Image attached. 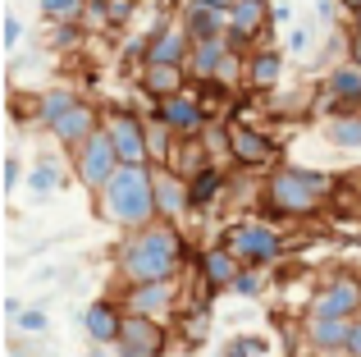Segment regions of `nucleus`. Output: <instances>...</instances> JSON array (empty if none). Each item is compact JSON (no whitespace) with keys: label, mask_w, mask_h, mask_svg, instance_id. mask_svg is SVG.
<instances>
[{"label":"nucleus","mask_w":361,"mask_h":357,"mask_svg":"<svg viewBox=\"0 0 361 357\" xmlns=\"http://www.w3.org/2000/svg\"><path fill=\"white\" fill-rule=\"evenodd\" d=\"M325 143L338 152H361V115H329Z\"/></svg>","instance_id":"24"},{"label":"nucleus","mask_w":361,"mask_h":357,"mask_svg":"<svg viewBox=\"0 0 361 357\" xmlns=\"http://www.w3.org/2000/svg\"><path fill=\"white\" fill-rule=\"evenodd\" d=\"M283 73V51H274V46H256L252 55H247V83L252 87H274Z\"/></svg>","instance_id":"23"},{"label":"nucleus","mask_w":361,"mask_h":357,"mask_svg":"<svg viewBox=\"0 0 361 357\" xmlns=\"http://www.w3.org/2000/svg\"><path fill=\"white\" fill-rule=\"evenodd\" d=\"M348 60L361 64V32H348Z\"/></svg>","instance_id":"37"},{"label":"nucleus","mask_w":361,"mask_h":357,"mask_svg":"<svg viewBox=\"0 0 361 357\" xmlns=\"http://www.w3.org/2000/svg\"><path fill=\"white\" fill-rule=\"evenodd\" d=\"M302 339L311 344L316 353H338L353 344V321L348 316H307V325H302Z\"/></svg>","instance_id":"15"},{"label":"nucleus","mask_w":361,"mask_h":357,"mask_svg":"<svg viewBox=\"0 0 361 357\" xmlns=\"http://www.w3.org/2000/svg\"><path fill=\"white\" fill-rule=\"evenodd\" d=\"M137 14V0H106V28H123Z\"/></svg>","instance_id":"30"},{"label":"nucleus","mask_w":361,"mask_h":357,"mask_svg":"<svg viewBox=\"0 0 361 357\" xmlns=\"http://www.w3.org/2000/svg\"><path fill=\"white\" fill-rule=\"evenodd\" d=\"M188 78H192L188 64H142L137 83H142V92H147L151 101H165V97H178Z\"/></svg>","instance_id":"21"},{"label":"nucleus","mask_w":361,"mask_h":357,"mask_svg":"<svg viewBox=\"0 0 361 357\" xmlns=\"http://www.w3.org/2000/svg\"><path fill=\"white\" fill-rule=\"evenodd\" d=\"M238 51V46L229 42V32L224 37H206V42H192V55H188V73H192L197 83H215V73H220L224 55Z\"/></svg>","instance_id":"20"},{"label":"nucleus","mask_w":361,"mask_h":357,"mask_svg":"<svg viewBox=\"0 0 361 357\" xmlns=\"http://www.w3.org/2000/svg\"><path fill=\"white\" fill-rule=\"evenodd\" d=\"M353 32H361V9H357V14H353Z\"/></svg>","instance_id":"44"},{"label":"nucleus","mask_w":361,"mask_h":357,"mask_svg":"<svg viewBox=\"0 0 361 357\" xmlns=\"http://www.w3.org/2000/svg\"><path fill=\"white\" fill-rule=\"evenodd\" d=\"M156 206H160V220L174 224L178 215L192 206V193H188V174L169 170V165H156Z\"/></svg>","instance_id":"17"},{"label":"nucleus","mask_w":361,"mask_h":357,"mask_svg":"<svg viewBox=\"0 0 361 357\" xmlns=\"http://www.w3.org/2000/svg\"><path fill=\"white\" fill-rule=\"evenodd\" d=\"M338 5H343L348 14H357V9H361V0H338Z\"/></svg>","instance_id":"42"},{"label":"nucleus","mask_w":361,"mask_h":357,"mask_svg":"<svg viewBox=\"0 0 361 357\" xmlns=\"http://www.w3.org/2000/svg\"><path fill=\"white\" fill-rule=\"evenodd\" d=\"M325 106H334V115H353V106L361 101V64L357 60H338L325 73Z\"/></svg>","instance_id":"13"},{"label":"nucleus","mask_w":361,"mask_h":357,"mask_svg":"<svg viewBox=\"0 0 361 357\" xmlns=\"http://www.w3.org/2000/svg\"><path fill=\"white\" fill-rule=\"evenodd\" d=\"M229 156L247 170H261V165H274V156H279V147H274L270 133H261V128L252 124H233L229 128Z\"/></svg>","instance_id":"12"},{"label":"nucleus","mask_w":361,"mask_h":357,"mask_svg":"<svg viewBox=\"0 0 361 357\" xmlns=\"http://www.w3.org/2000/svg\"><path fill=\"white\" fill-rule=\"evenodd\" d=\"M220 188H224V174L215 170V165H206V170H197L192 178H188V193H192V206H211Z\"/></svg>","instance_id":"27"},{"label":"nucleus","mask_w":361,"mask_h":357,"mask_svg":"<svg viewBox=\"0 0 361 357\" xmlns=\"http://www.w3.org/2000/svg\"><path fill=\"white\" fill-rule=\"evenodd\" d=\"M165 349H169V334L160 325V316H123L119 339L110 344L115 357H165Z\"/></svg>","instance_id":"7"},{"label":"nucleus","mask_w":361,"mask_h":357,"mask_svg":"<svg viewBox=\"0 0 361 357\" xmlns=\"http://www.w3.org/2000/svg\"><path fill=\"white\" fill-rule=\"evenodd\" d=\"M270 18H274V23H288V18H293V5H283V0H279V5H274V14H270Z\"/></svg>","instance_id":"38"},{"label":"nucleus","mask_w":361,"mask_h":357,"mask_svg":"<svg viewBox=\"0 0 361 357\" xmlns=\"http://www.w3.org/2000/svg\"><path fill=\"white\" fill-rule=\"evenodd\" d=\"M18 42H23V23H18L14 14H5V46H9V51H14Z\"/></svg>","instance_id":"33"},{"label":"nucleus","mask_w":361,"mask_h":357,"mask_svg":"<svg viewBox=\"0 0 361 357\" xmlns=\"http://www.w3.org/2000/svg\"><path fill=\"white\" fill-rule=\"evenodd\" d=\"M18 330L37 339V334H46V330H51V321H46V312H42V307H23V316H18Z\"/></svg>","instance_id":"31"},{"label":"nucleus","mask_w":361,"mask_h":357,"mask_svg":"<svg viewBox=\"0 0 361 357\" xmlns=\"http://www.w3.org/2000/svg\"><path fill=\"white\" fill-rule=\"evenodd\" d=\"M178 23L188 28V37H192V42H206V37H224V32H229V14H224V9H215V5H202V0H183Z\"/></svg>","instance_id":"18"},{"label":"nucleus","mask_w":361,"mask_h":357,"mask_svg":"<svg viewBox=\"0 0 361 357\" xmlns=\"http://www.w3.org/2000/svg\"><path fill=\"white\" fill-rule=\"evenodd\" d=\"M329 193H334V178L307 165H274L265 183L270 215H316L329 202Z\"/></svg>","instance_id":"3"},{"label":"nucleus","mask_w":361,"mask_h":357,"mask_svg":"<svg viewBox=\"0 0 361 357\" xmlns=\"http://www.w3.org/2000/svg\"><path fill=\"white\" fill-rule=\"evenodd\" d=\"M307 46H311V32H307V28H293V32H288V42H283V51L302 55V51H307Z\"/></svg>","instance_id":"32"},{"label":"nucleus","mask_w":361,"mask_h":357,"mask_svg":"<svg viewBox=\"0 0 361 357\" xmlns=\"http://www.w3.org/2000/svg\"><path fill=\"white\" fill-rule=\"evenodd\" d=\"M265 289V275H261V266H243L238 270V279H233V289L229 294H238V298H256Z\"/></svg>","instance_id":"29"},{"label":"nucleus","mask_w":361,"mask_h":357,"mask_svg":"<svg viewBox=\"0 0 361 357\" xmlns=\"http://www.w3.org/2000/svg\"><path fill=\"white\" fill-rule=\"evenodd\" d=\"M338 9H343L338 0H316V14L325 18V23H334V18H338Z\"/></svg>","instance_id":"36"},{"label":"nucleus","mask_w":361,"mask_h":357,"mask_svg":"<svg viewBox=\"0 0 361 357\" xmlns=\"http://www.w3.org/2000/svg\"><path fill=\"white\" fill-rule=\"evenodd\" d=\"M311 312H316V316H348V321H357V316H361V279L353 275V270L329 275L325 284L316 289V298H311Z\"/></svg>","instance_id":"9"},{"label":"nucleus","mask_w":361,"mask_h":357,"mask_svg":"<svg viewBox=\"0 0 361 357\" xmlns=\"http://www.w3.org/2000/svg\"><path fill=\"white\" fill-rule=\"evenodd\" d=\"M151 115H156L169 133H178V138H202L206 128H211V110H206L197 97H188V92L156 101V110H151Z\"/></svg>","instance_id":"10"},{"label":"nucleus","mask_w":361,"mask_h":357,"mask_svg":"<svg viewBox=\"0 0 361 357\" xmlns=\"http://www.w3.org/2000/svg\"><path fill=\"white\" fill-rule=\"evenodd\" d=\"M64 183V174H60V165L51 161V156H37V165H32V174H27V188H32L37 197H46V193H55V188Z\"/></svg>","instance_id":"28"},{"label":"nucleus","mask_w":361,"mask_h":357,"mask_svg":"<svg viewBox=\"0 0 361 357\" xmlns=\"http://www.w3.org/2000/svg\"><path fill=\"white\" fill-rule=\"evenodd\" d=\"M220 357H247V353L238 349V339H233V344H224V349H220Z\"/></svg>","instance_id":"40"},{"label":"nucleus","mask_w":361,"mask_h":357,"mask_svg":"<svg viewBox=\"0 0 361 357\" xmlns=\"http://www.w3.org/2000/svg\"><path fill=\"white\" fill-rule=\"evenodd\" d=\"M238 349H243L247 357H261V353H265V339H261V334H238Z\"/></svg>","instance_id":"34"},{"label":"nucleus","mask_w":361,"mask_h":357,"mask_svg":"<svg viewBox=\"0 0 361 357\" xmlns=\"http://www.w3.org/2000/svg\"><path fill=\"white\" fill-rule=\"evenodd\" d=\"M270 14H274L270 0H238V5L229 9V42L238 46V51H256V46H265L270 23H274Z\"/></svg>","instance_id":"8"},{"label":"nucleus","mask_w":361,"mask_h":357,"mask_svg":"<svg viewBox=\"0 0 361 357\" xmlns=\"http://www.w3.org/2000/svg\"><path fill=\"white\" fill-rule=\"evenodd\" d=\"M188 55H192V37H188V28L174 18V23H165L151 37L147 64H188Z\"/></svg>","instance_id":"19"},{"label":"nucleus","mask_w":361,"mask_h":357,"mask_svg":"<svg viewBox=\"0 0 361 357\" xmlns=\"http://www.w3.org/2000/svg\"><path fill=\"white\" fill-rule=\"evenodd\" d=\"M97 211L119 229H147L160 220L156 206V165H119L106 193L97 197Z\"/></svg>","instance_id":"2"},{"label":"nucleus","mask_w":361,"mask_h":357,"mask_svg":"<svg viewBox=\"0 0 361 357\" xmlns=\"http://www.w3.org/2000/svg\"><path fill=\"white\" fill-rule=\"evenodd\" d=\"M320 357H357L353 349H338V353H320Z\"/></svg>","instance_id":"43"},{"label":"nucleus","mask_w":361,"mask_h":357,"mask_svg":"<svg viewBox=\"0 0 361 357\" xmlns=\"http://www.w3.org/2000/svg\"><path fill=\"white\" fill-rule=\"evenodd\" d=\"M224 248H233V257L243 261V266H274V261L283 257V234L274 229V224L265 220H238L229 234H224Z\"/></svg>","instance_id":"4"},{"label":"nucleus","mask_w":361,"mask_h":357,"mask_svg":"<svg viewBox=\"0 0 361 357\" xmlns=\"http://www.w3.org/2000/svg\"><path fill=\"white\" fill-rule=\"evenodd\" d=\"M101 124H106V119L97 115V106H87V101H73V106L64 110V115L55 119V124L46 128V133H51V138H55L60 147H69V152H78V147L87 143V138H97V133H101Z\"/></svg>","instance_id":"11"},{"label":"nucleus","mask_w":361,"mask_h":357,"mask_svg":"<svg viewBox=\"0 0 361 357\" xmlns=\"http://www.w3.org/2000/svg\"><path fill=\"white\" fill-rule=\"evenodd\" d=\"M119 152H115V143H110V133H106V124H101V133L97 138H87V143L73 152V170H78V183L87 188L92 197H101L106 193V183L115 178L119 170Z\"/></svg>","instance_id":"5"},{"label":"nucleus","mask_w":361,"mask_h":357,"mask_svg":"<svg viewBox=\"0 0 361 357\" xmlns=\"http://www.w3.org/2000/svg\"><path fill=\"white\" fill-rule=\"evenodd\" d=\"M106 133L110 143H115L119 161L123 165H156L151 161V124L142 115H133V110H110L106 115Z\"/></svg>","instance_id":"6"},{"label":"nucleus","mask_w":361,"mask_h":357,"mask_svg":"<svg viewBox=\"0 0 361 357\" xmlns=\"http://www.w3.org/2000/svg\"><path fill=\"white\" fill-rule=\"evenodd\" d=\"M123 303H110V298H101V303H92L87 312H82V330H87V339L97 344V349H110V344L119 339L123 330Z\"/></svg>","instance_id":"16"},{"label":"nucleus","mask_w":361,"mask_h":357,"mask_svg":"<svg viewBox=\"0 0 361 357\" xmlns=\"http://www.w3.org/2000/svg\"><path fill=\"white\" fill-rule=\"evenodd\" d=\"M87 5L92 0H37L42 18H51V23H82V18H87Z\"/></svg>","instance_id":"26"},{"label":"nucleus","mask_w":361,"mask_h":357,"mask_svg":"<svg viewBox=\"0 0 361 357\" xmlns=\"http://www.w3.org/2000/svg\"><path fill=\"white\" fill-rule=\"evenodd\" d=\"M202 5H215V9H224V14H229V9L238 5V0H202Z\"/></svg>","instance_id":"41"},{"label":"nucleus","mask_w":361,"mask_h":357,"mask_svg":"<svg viewBox=\"0 0 361 357\" xmlns=\"http://www.w3.org/2000/svg\"><path fill=\"white\" fill-rule=\"evenodd\" d=\"M174 307V279H151V284L123 289V312L128 316H165Z\"/></svg>","instance_id":"14"},{"label":"nucleus","mask_w":361,"mask_h":357,"mask_svg":"<svg viewBox=\"0 0 361 357\" xmlns=\"http://www.w3.org/2000/svg\"><path fill=\"white\" fill-rule=\"evenodd\" d=\"M348 349H353V353L361 357V316H357V321H353V344H348Z\"/></svg>","instance_id":"39"},{"label":"nucleus","mask_w":361,"mask_h":357,"mask_svg":"<svg viewBox=\"0 0 361 357\" xmlns=\"http://www.w3.org/2000/svg\"><path fill=\"white\" fill-rule=\"evenodd\" d=\"M73 101H78V97H73V87H46V92H37V101H32V106H37V124L51 128L55 119L73 106Z\"/></svg>","instance_id":"25"},{"label":"nucleus","mask_w":361,"mask_h":357,"mask_svg":"<svg viewBox=\"0 0 361 357\" xmlns=\"http://www.w3.org/2000/svg\"><path fill=\"white\" fill-rule=\"evenodd\" d=\"M238 270H243V261L233 257V248H211V252H202V279L211 289H224V294H229L233 289V279H238Z\"/></svg>","instance_id":"22"},{"label":"nucleus","mask_w":361,"mask_h":357,"mask_svg":"<svg viewBox=\"0 0 361 357\" xmlns=\"http://www.w3.org/2000/svg\"><path fill=\"white\" fill-rule=\"evenodd\" d=\"M18 178H23V165H18V156H9V161H5V188H9V193L18 188Z\"/></svg>","instance_id":"35"},{"label":"nucleus","mask_w":361,"mask_h":357,"mask_svg":"<svg viewBox=\"0 0 361 357\" xmlns=\"http://www.w3.org/2000/svg\"><path fill=\"white\" fill-rule=\"evenodd\" d=\"M188 238L169 220H156L147 229H128V243L119 248V275L128 284H151V279H174L183 270Z\"/></svg>","instance_id":"1"}]
</instances>
